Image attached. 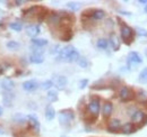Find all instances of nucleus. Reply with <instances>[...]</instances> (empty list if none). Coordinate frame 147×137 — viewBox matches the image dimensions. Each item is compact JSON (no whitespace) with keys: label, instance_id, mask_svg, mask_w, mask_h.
Wrapping results in <instances>:
<instances>
[{"label":"nucleus","instance_id":"f257e3e1","mask_svg":"<svg viewBox=\"0 0 147 137\" xmlns=\"http://www.w3.org/2000/svg\"><path fill=\"white\" fill-rule=\"evenodd\" d=\"M79 57H80L79 53L73 45H68V46L63 47L62 50H60L59 55H58L59 61H63V62H68V63L77 62Z\"/></svg>","mask_w":147,"mask_h":137},{"label":"nucleus","instance_id":"f03ea898","mask_svg":"<svg viewBox=\"0 0 147 137\" xmlns=\"http://www.w3.org/2000/svg\"><path fill=\"white\" fill-rule=\"evenodd\" d=\"M75 118V114L73 110L70 109H66L59 112V121L61 125H68L70 124Z\"/></svg>","mask_w":147,"mask_h":137},{"label":"nucleus","instance_id":"7ed1b4c3","mask_svg":"<svg viewBox=\"0 0 147 137\" xmlns=\"http://www.w3.org/2000/svg\"><path fill=\"white\" fill-rule=\"evenodd\" d=\"M100 109H101V106H100V100L97 98H93L92 100L88 103V110L92 114L94 117H96L100 112Z\"/></svg>","mask_w":147,"mask_h":137},{"label":"nucleus","instance_id":"20e7f679","mask_svg":"<svg viewBox=\"0 0 147 137\" xmlns=\"http://www.w3.org/2000/svg\"><path fill=\"white\" fill-rule=\"evenodd\" d=\"M143 62V57L137 52H130L128 54V63L129 64H140Z\"/></svg>","mask_w":147,"mask_h":137},{"label":"nucleus","instance_id":"39448f33","mask_svg":"<svg viewBox=\"0 0 147 137\" xmlns=\"http://www.w3.org/2000/svg\"><path fill=\"white\" fill-rule=\"evenodd\" d=\"M132 29L127 26V25H122L121 26V37H122V39L123 41H126V42H129L131 38H132Z\"/></svg>","mask_w":147,"mask_h":137},{"label":"nucleus","instance_id":"423d86ee","mask_svg":"<svg viewBox=\"0 0 147 137\" xmlns=\"http://www.w3.org/2000/svg\"><path fill=\"white\" fill-rule=\"evenodd\" d=\"M130 114V117H131V120H132V122H140L143 118H144V112L142 111V110H138V109H132V112H129Z\"/></svg>","mask_w":147,"mask_h":137},{"label":"nucleus","instance_id":"0eeeda50","mask_svg":"<svg viewBox=\"0 0 147 137\" xmlns=\"http://www.w3.org/2000/svg\"><path fill=\"white\" fill-rule=\"evenodd\" d=\"M22 86L25 91H34L38 88V83L36 80H27L22 84Z\"/></svg>","mask_w":147,"mask_h":137},{"label":"nucleus","instance_id":"6e6552de","mask_svg":"<svg viewBox=\"0 0 147 137\" xmlns=\"http://www.w3.org/2000/svg\"><path fill=\"white\" fill-rule=\"evenodd\" d=\"M119 94H120V98H121L122 101H128V100H130L132 98V93H131V91H130V89H129L128 86L121 88Z\"/></svg>","mask_w":147,"mask_h":137},{"label":"nucleus","instance_id":"1a4fd4ad","mask_svg":"<svg viewBox=\"0 0 147 137\" xmlns=\"http://www.w3.org/2000/svg\"><path fill=\"white\" fill-rule=\"evenodd\" d=\"M41 29H40V26L38 25H30L26 27V34L33 38H35V36L40 34Z\"/></svg>","mask_w":147,"mask_h":137},{"label":"nucleus","instance_id":"9d476101","mask_svg":"<svg viewBox=\"0 0 147 137\" xmlns=\"http://www.w3.org/2000/svg\"><path fill=\"white\" fill-rule=\"evenodd\" d=\"M67 82H68V80H67L66 76H63V75H58V76H55V84L58 89H60V90L65 89V86H67Z\"/></svg>","mask_w":147,"mask_h":137},{"label":"nucleus","instance_id":"9b49d317","mask_svg":"<svg viewBox=\"0 0 147 137\" xmlns=\"http://www.w3.org/2000/svg\"><path fill=\"white\" fill-rule=\"evenodd\" d=\"M27 119H28V122L31 124V126L34 128V130L36 133H38L40 132V121H38L36 116L33 115V114H31V115L27 116Z\"/></svg>","mask_w":147,"mask_h":137},{"label":"nucleus","instance_id":"f8f14e48","mask_svg":"<svg viewBox=\"0 0 147 137\" xmlns=\"http://www.w3.org/2000/svg\"><path fill=\"white\" fill-rule=\"evenodd\" d=\"M110 43H111V46L114 51H118L120 49V41L118 38V36L115 34H111L110 35Z\"/></svg>","mask_w":147,"mask_h":137},{"label":"nucleus","instance_id":"ddd939ff","mask_svg":"<svg viewBox=\"0 0 147 137\" xmlns=\"http://www.w3.org/2000/svg\"><path fill=\"white\" fill-rule=\"evenodd\" d=\"M43 61H44V57H43V55H41V54L32 53V54L30 55V62H31V63L40 64V63H43Z\"/></svg>","mask_w":147,"mask_h":137},{"label":"nucleus","instance_id":"4468645a","mask_svg":"<svg viewBox=\"0 0 147 137\" xmlns=\"http://www.w3.org/2000/svg\"><path fill=\"white\" fill-rule=\"evenodd\" d=\"M1 88H2L5 91L9 92V91L13 90V88H14V82H13L11 80H9V79H3V80H1Z\"/></svg>","mask_w":147,"mask_h":137},{"label":"nucleus","instance_id":"2eb2a0df","mask_svg":"<svg viewBox=\"0 0 147 137\" xmlns=\"http://www.w3.org/2000/svg\"><path fill=\"white\" fill-rule=\"evenodd\" d=\"M112 111H113V106H112V103L105 102L104 104H103L102 112H103V116H104V117H109V116H111Z\"/></svg>","mask_w":147,"mask_h":137},{"label":"nucleus","instance_id":"dca6fc26","mask_svg":"<svg viewBox=\"0 0 147 137\" xmlns=\"http://www.w3.org/2000/svg\"><path fill=\"white\" fill-rule=\"evenodd\" d=\"M55 117V108H53L51 104L47 106V108H45V118H47L48 120H52Z\"/></svg>","mask_w":147,"mask_h":137},{"label":"nucleus","instance_id":"f3484780","mask_svg":"<svg viewBox=\"0 0 147 137\" xmlns=\"http://www.w3.org/2000/svg\"><path fill=\"white\" fill-rule=\"evenodd\" d=\"M121 127V121L119 119H112L109 122V127H108V129H109V132H115L117 129H119Z\"/></svg>","mask_w":147,"mask_h":137},{"label":"nucleus","instance_id":"a211bd4d","mask_svg":"<svg viewBox=\"0 0 147 137\" xmlns=\"http://www.w3.org/2000/svg\"><path fill=\"white\" fill-rule=\"evenodd\" d=\"M32 44L35 46V47H43L48 44V41L44 39V38H33L32 39Z\"/></svg>","mask_w":147,"mask_h":137},{"label":"nucleus","instance_id":"6ab92c4d","mask_svg":"<svg viewBox=\"0 0 147 137\" xmlns=\"http://www.w3.org/2000/svg\"><path fill=\"white\" fill-rule=\"evenodd\" d=\"M60 21H61V16L59 14H55H55H51L49 16V23L51 25H58Z\"/></svg>","mask_w":147,"mask_h":137},{"label":"nucleus","instance_id":"aec40b11","mask_svg":"<svg viewBox=\"0 0 147 137\" xmlns=\"http://www.w3.org/2000/svg\"><path fill=\"white\" fill-rule=\"evenodd\" d=\"M47 98L50 102H55L58 100V92L57 90H49L48 91V94H47Z\"/></svg>","mask_w":147,"mask_h":137},{"label":"nucleus","instance_id":"412c9836","mask_svg":"<svg viewBox=\"0 0 147 137\" xmlns=\"http://www.w3.org/2000/svg\"><path fill=\"white\" fill-rule=\"evenodd\" d=\"M96 46H97L100 50H107L108 46H109V43H108V41H107L105 38H100V39L97 41V43H96Z\"/></svg>","mask_w":147,"mask_h":137},{"label":"nucleus","instance_id":"4be33fe9","mask_svg":"<svg viewBox=\"0 0 147 137\" xmlns=\"http://www.w3.org/2000/svg\"><path fill=\"white\" fill-rule=\"evenodd\" d=\"M132 132H135V128H134L132 122H127V124L122 127V133H123V134H131Z\"/></svg>","mask_w":147,"mask_h":137},{"label":"nucleus","instance_id":"5701e85b","mask_svg":"<svg viewBox=\"0 0 147 137\" xmlns=\"http://www.w3.org/2000/svg\"><path fill=\"white\" fill-rule=\"evenodd\" d=\"M92 17L94 19H103V18L105 17V13L103 11V10H101V9H97V10H94L92 14Z\"/></svg>","mask_w":147,"mask_h":137},{"label":"nucleus","instance_id":"b1692460","mask_svg":"<svg viewBox=\"0 0 147 137\" xmlns=\"http://www.w3.org/2000/svg\"><path fill=\"white\" fill-rule=\"evenodd\" d=\"M138 80H139L140 83H147V68L142 70V72L139 73Z\"/></svg>","mask_w":147,"mask_h":137},{"label":"nucleus","instance_id":"393cba45","mask_svg":"<svg viewBox=\"0 0 147 137\" xmlns=\"http://www.w3.org/2000/svg\"><path fill=\"white\" fill-rule=\"evenodd\" d=\"M9 27H10L13 31H15V32H20L22 28H23V25H22V23L14 21V23H10V24H9Z\"/></svg>","mask_w":147,"mask_h":137},{"label":"nucleus","instance_id":"a878e982","mask_svg":"<svg viewBox=\"0 0 147 137\" xmlns=\"http://www.w3.org/2000/svg\"><path fill=\"white\" fill-rule=\"evenodd\" d=\"M67 7L69 9H71L73 11H77L80 8V3L79 2H75V1H70V2H67Z\"/></svg>","mask_w":147,"mask_h":137},{"label":"nucleus","instance_id":"bb28decb","mask_svg":"<svg viewBox=\"0 0 147 137\" xmlns=\"http://www.w3.org/2000/svg\"><path fill=\"white\" fill-rule=\"evenodd\" d=\"M2 99H3V103H5L7 107H9V106H10V103H11V101H13V96H11L9 92H7V93H5V94H3Z\"/></svg>","mask_w":147,"mask_h":137},{"label":"nucleus","instance_id":"cd10ccee","mask_svg":"<svg viewBox=\"0 0 147 137\" xmlns=\"http://www.w3.org/2000/svg\"><path fill=\"white\" fill-rule=\"evenodd\" d=\"M77 63H78V65H79L80 68H87V67H88V61H87L85 57H82V56L78 59Z\"/></svg>","mask_w":147,"mask_h":137},{"label":"nucleus","instance_id":"c85d7f7f","mask_svg":"<svg viewBox=\"0 0 147 137\" xmlns=\"http://www.w3.org/2000/svg\"><path fill=\"white\" fill-rule=\"evenodd\" d=\"M53 86V81L52 80H47V81H44L42 84H41V88L43 89V90H50L51 88Z\"/></svg>","mask_w":147,"mask_h":137},{"label":"nucleus","instance_id":"c756f323","mask_svg":"<svg viewBox=\"0 0 147 137\" xmlns=\"http://www.w3.org/2000/svg\"><path fill=\"white\" fill-rule=\"evenodd\" d=\"M7 47H8L9 50H17L19 47V44L17 42H15V41H9V42L7 43Z\"/></svg>","mask_w":147,"mask_h":137},{"label":"nucleus","instance_id":"7c9ffc66","mask_svg":"<svg viewBox=\"0 0 147 137\" xmlns=\"http://www.w3.org/2000/svg\"><path fill=\"white\" fill-rule=\"evenodd\" d=\"M14 119L16 120V122H18V124H24L27 118H26L25 116H22L20 114H18V115H16V116L14 117Z\"/></svg>","mask_w":147,"mask_h":137},{"label":"nucleus","instance_id":"2f4dec72","mask_svg":"<svg viewBox=\"0 0 147 137\" xmlns=\"http://www.w3.org/2000/svg\"><path fill=\"white\" fill-rule=\"evenodd\" d=\"M87 83H88V80H87V79L80 80V81H79V88H80V89H84L85 86H87Z\"/></svg>","mask_w":147,"mask_h":137},{"label":"nucleus","instance_id":"473e14b6","mask_svg":"<svg viewBox=\"0 0 147 137\" xmlns=\"http://www.w3.org/2000/svg\"><path fill=\"white\" fill-rule=\"evenodd\" d=\"M137 32H138V34L140 35V36H147V31L146 29H143V28H137Z\"/></svg>","mask_w":147,"mask_h":137},{"label":"nucleus","instance_id":"72a5a7b5","mask_svg":"<svg viewBox=\"0 0 147 137\" xmlns=\"http://www.w3.org/2000/svg\"><path fill=\"white\" fill-rule=\"evenodd\" d=\"M139 98L143 99V100H144V99H147V93L145 91H140V92H139Z\"/></svg>","mask_w":147,"mask_h":137},{"label":"nucleus","instance_id":"f704fd0d","mask_svg":"<svg viewBox=\"0 0 147 137\" xmlns=\"http://www.w3.org/2000/svg\"><path fill=\"white\" fill-rule=\"evenodd\" d=\"M139 3H146L147 5V0H139Z\"/></svg>","mask_w":147,"mask_h":137},{"label":"nucleus","instance_id":"c9c22d12","mask_svg":"<svg viewBox=\"0 0 147 137\" xmlns=\"http://www.w3.org/2000/svg\"><path fill=\"white\" fill-rule=\"evenodd\" d=\"M24 2H25V1H18V0H17V1H16V3H17V5H22V3H24Z\"/></svg>","mask_w":147,"mask_h":137},{"label":"nucleus","instance_id":"e433bc0d","mask_svg":"<svg viewBox=\"0 0 147 137\" xmlns=\"http://www.w3.org/2000/svg\"><path fill=\"white\" fill-rule=\"evenodd\" d=\"M1 115H2V108L0 107V116H1Z\"/></svg>","mask_w":147,"mask_h":137},{"label":"nucleus","instance_id":"4c0bfd02","mask_svg":"<svg viewBox=\"0 0 147 137\" xmlns=\"http://www.w3.org/2000/svg\"><path fill=\"white\" fill-rule=\"evenodd\" d=\"M145 11L147 13V5H146V7H145Z\"/></svg>","mask_w":147,"mask_h":137},{"label":"nucleus","instance_id":"58836bf2","mask_svg":"<svg viewBox=\"0 0 147 137\" xmlns=\"http://www.w3.org/2000/svg\"><path fill=\"white\" fill-rule=\"evenodd\" d=\"M0 134H3V132H2V130H1V129H0Z\"/></svg>","mask_w":147,"mask_h":137},{"label":"nucleus","instance_id":"ea45409f","mask_svg":"<svg viewBox=\"0 0 147 137\" xmlns=\"http://www.w3.org/2000/svg\"><path fill=\"white\" fill-rule=\"evenodd\" d=\"M61 137H67V136H61Z\"/></svg>","mask_w":147,"mask_h":137}]
</instances>
